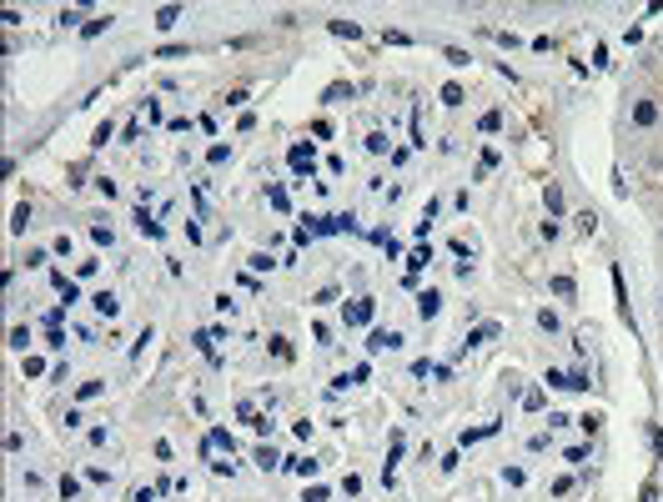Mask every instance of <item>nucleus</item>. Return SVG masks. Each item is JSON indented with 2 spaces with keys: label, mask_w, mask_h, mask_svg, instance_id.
<instances>
[{
  "label": "nucleus",
  "mask_w": 663,
  "mask_h": 502,
  "mask_svg": "<svg viewBox=\"0 0 663 502\" xmlns=\"http://www.w3.org/2000/svg\"><path fill=\"white\" fill-rule=\"evenodd\" d=\"M543 201H548V211H552V216L563 211V191H558V186H548V196H543Z\"/></svg>",
  "instance_id": "obj_7"
},
{
  "label": "nucleus",
  "mask_w": 663,
  "mask_h": 502,
  "mask_svg": "<svg viewBox=\"0 0 663 502\" xmlns=\"http://www.w3.org/2000/svg\"><path fill=\"white\" fill-rule=\"evenodd\" d=\"M176 21H181V11H176V6H161V11H156V25H161V30H171Z\"/></svg>",
  "instance_id": "obj_4"
},
{
  "label": "nucleus",
  "mask_w": 663,
  "mask_h": 502,
  "mask_svg": "<svg viewBox=\"0 0 663 502\" xmlns=\"http://www.w3.org/2000/svg\"><path fill=\"white\" fill-rule=\"evenodd\" d=\"M96 312H101V316H116V312H121V302L110 297V292H101V297H96Z\"/></svg>",
  "instance_id": "obj_5"
},
{
  "label": "nucleus",
  "mask_w": 663,
  "mask_h": 502,
  "mask_svg": "<svg viewBox=\"0 0 663 502\" xmlns=\"http://www.w3.org/2000/svg\"><path fill=\"white\" fill-rule=\"evenodd\" d=\"M372 316V302H357V307H347V321H367Z\"/></svg>",
  "instance_id": "obj_6"
},
{
  "label": "nucleus",
  "mask_w": 663,
  "mask_h": 502,
  "mask_svg": "<svg viewBox=\"0 0 663 502\" xmlns=\"http://www.w3.org/2000/svg\"><path fill=\"white\" fill-rule=\"evenodd\" d=\"M437 307H442V297H437V292H422V297H417V312H422V321H427V316H437Z\"/></svg>",
  "instance_id": "obj_3"
},
{
  "label": "nucleus",
  "mask_w": 663,
  "mask_h": 502,
  "mask_svg": "<svg viewBox=\"0 0 663 502\" xmlns=\"http://www.w3.org/2000/svg\"><path fill=\"white\" fill-rule=\"evenodd\" d=\"M307 502H327V492H322V487H312V492H307Z\"/></svg>",
  "instance_id": "obj_9"
},
{
  "label": "nucleus",
  "mask_w": 663,
  "mask_h": 502,
  "mask_svg": "<svg viewBox=\"0 0 663 502\" xmlns=\"http://www.w3.org/2000/svg\"><path fill=\"white\" fill-rule=\"evenodd\" d=\"M367 347H372V352H392V347H402V337H397V331H372Z\"/></svg>",
  "instance_id": "obj_2"
},
{
  "label": "nucleus",
  "mask_w": 663,
  "mask_h": 502,
  "mask_svg": "<svg viewBox=\"0 0 663 502\" xmlns=\"http://www.w3.org/2000/svg\"><path fill=\"white\" fill-rule=\"evenodd\" d=\"M11 227H16V232H26V227H30V206H16V221H11Z\"/></svg>",
  "instance_id": "obj_8"
},
{
  "label": "nucleus",
  "mask_w": 663,
  "mask_h": 502,
  "mask_svg": "<svg viewBox=\"0 0 663 502\" xmlns=\"http://www.w3.org/2000/svg\"><path fill=\"white\" fill-rule=\"evenodd\" d=\"M628 121H633L638 131L658 126V101H653V96H638V101H633V110H628Z\"/></svg>",
  "instance_id": "obj_1"
}]
</instances>
